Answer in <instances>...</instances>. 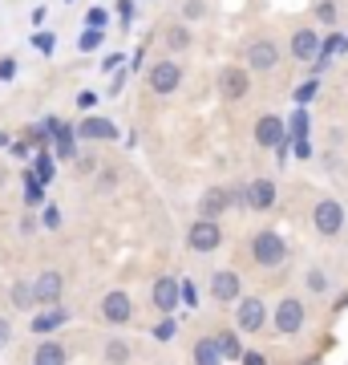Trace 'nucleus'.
<instances>
[{
	"instance_id": "nucleus-40",
	"label": "nucleus",
	"mask_w": 348,
	"mask_h": 365,
	"mask_svg": "<svg viewBox=\"0 0 348 365\" xmlns=\"http://www.w3.org/2000/svg\"><path fill=\"white\" fill-rule=\"evenodd\" d=\"M13 73H16V61L4 57V61H0V81H13Z\"/></svg>"
},
{
	"instance_id": "nucleus-8",
	"label": "nucleus",
	"mask_w": 348,
	"mask_h": 365,
	"mask_svg": "<svg viewBox=\"0 0 348 365\" xmlns=\"http://www.w3.org/2000/svg\"><path fill=\"white\" fill-rule=\"evenodd\" d=\"M247 66L255 69V73H268V69L280 66V49H275V41H251V45H247Z\"/></svg>"
},
{
	"instance_id": "nucleus-36",
	"label": "nucleus",
	"mask_w": 348,
	"mask_h": 365,
	"mask_svg": "<svg viewBox=\"0 0 348 365\" xmlns=\"http://www.w3.org/2000/svg\"><path fill=\"white\" fill-rule=\"evenodd\" d=\"M117 16H122V25L134 21V0H117Z\"/></svg>"
},
{
	"instance_id": "nucleus-19",
	"label": "nucleus",
	"mask_w": 348,
	"mask_h": 365,
	"mask_svg": "<svg viewBox=\"0 0 348 365\" xmlns=\"http://www.w3.org/2000/svg\"><path fill=\"white\" fill-rule=\"evenodd\" d=\"M65 321H69V313H65L61 304H57V309H49V313L33 317V333H41V337H45V333H53V329H61Z\"/></svg>"
},
{
	"instance_id": "nucleus-26",
	"label": "nucleus",
	"mask_w": 348,
	"mask_h": 365,
	"mask_svg": "<svg viewBox=\"0 0 348 365\" xmlns=\"http://www.w3.org/2000/svg\"><path fill=\"white\" fill-rule=\"evenodd\" d=\"M33 300H37V292L28 284H13V304L16 309H33Z\"/></svg>"
},
{
	"instance_id": "nucleus-24",
	"label": "nucleus",
	"mask_w": 348,
	"mask_h": 365,
	"mask_svg": "<svg viewBox=\"0 0 348 365\" xmlns=\"http://www.w3.org/2000/svg\"><path fill=\"white\" fill-rule=\"evenodd\" d=\"M65 361V349L57 345V341H45L37 349V365H61Z\"/></svg>"
},
{
	"instance_id": "nucleus-23",
	"label": "nucleus",
	"mask_w": 348,
	"mask_h": 365,
	"mask_svg": "<svg viewBox=\"0 0 348 365\" xmlns=\"http://www.w3.org/2000/svg\"><path fill=\"white\" fill-rule=\"evenodd\" d=\"M25 199H28V207H41V203H45V182H41L33 170L25 175Z\"/></svg>"
},
{
	"instance_id": "nucleus-21",
	"label": "nucleus",
	"mask_w": 348,
	"mask_h": 365,
	"mask_svg": "<svg viewBox=\"0 0 348 365\" xmlns=\"http://www.w3.org/2000/svg\"><path fill=\"white\" fill-rule=\"evenodd\" d=\"M288 143H308V110L300 106L292 122H288Z\"/></svg>"
},
{
	"instance_id": "nucleus-42",
	"label": "nucleus",
	"mask_w": 348,
	"mask_h": 365,
	"mask_svg": "<svg viewBox=\"0 0 348 365\" xmlns=\"http://www.w3.org/2000/svg\"><path fill=\"white\" fill-rule=\"evenodd\" d=\"M78 106H81V110H90V106H97V93H93V90H81V93H78Z\"/></svg>"
},
{
	"instance_id": "nucleus-16",
	"label": "nucleus",
	"mask_w": 348,
	"mask_h": 365,
	"mask_svg": "<svg viewBox=\"0 0 348 365\" xmlns=\"http://www.w3.org/2000/svg\"><path fill=\"white\" fill-rule=\"evenodd\" d=\"M247 207L251 211H271L275 207V182L271 179H255L247 187Z\"/></svg>"
},
{
	"instance_id": "nucleus-45",
	"label": "nucleus",
	"mask_w": 348,
	"mask_h": 365,
	"mask_svg": "<svg viewBox=\"0 0 348 365\" xmlns=\"http://www.w3.org/2000/svg\"><path fill=\"white\" fill-rule=\"evenodd\" d=\"M0 187H4V170H0Z\"/></svg>"
},
{
	"instance_id": "nucleus-28",
	"label": "nucleus",
	"mask_w": 348,
	"mask_h": 365,
	"mask_svg": "<svg viewBox=\"0 0 348 365\" xmlns=\"http://www.w3.org/2000/svg\"><path fill=\"white\" fill-rule=\"evenodd\" d=\"M167 41H170V49H191V33L186 29H170Z\"/></svg>"
},
{
	"instance_id": "nucleus-32",
	"label": "nucleus",
	"mask_w": 348,
	"mask_h": 365,
	"mask_svg": "<svg viewBox=\"0 0 348 365\" xmlns=\"http://www.w3.org/2000/svg\"><path fill=\"white\" fill-rule=\"evenodd\" d=\"M105 357H110V361H126L130 349L122 345V341H110V345H105Z\"/></svg>"
},
{
	"instance_id": "nucleus-4",
	"label": "nucleus",
	"mask_w": 348,
	"mask_h": 365,
	"mask_svg": "<svg viewBox=\"0 0 348 365\" xmlns=\"http://www.w3.org/2000/svg\"><path fill=\"white\" fill-rule=\"evenodd\" d=\"M312 223H316L320 235H340V227H344V207L336 199H320L316 211H312Z\"/></svg>"
},
{
	"instance_id": "nucleus-29",
	"label": "nucleus",
	"mask_w": 348,
	"mask_h": 365,
	"mask_svg": "<svg viewBox=\"0 0 348 365\" xmlns=\"http://www.w3.org/2000/svg\"><path fill=\"white\" fill-rule=\"evenodd\" d=\"M316 16H320L324 25H336V16H340V13H336L332 0H320V4H316Z\"/></svg>"
},
{
	"instance_id": "nucleus-37",
	"label": "nucleus",
	"mask_w": 348,
	"mask_h": 365,
	"mask_svg": "<svg viewBox=\"0 0 348 365\" xmlns=\"http://www.w3.org/2000/svg\"><path fill=\"white\" fill-rule=\"evenodd\" d=\"M85 25H93V29H105V9H90V13H85Z\"/></svg>"
},
{
	"instance_id": "nucleus-43",
	"label": "nucleus",
	"mask_w": 348,
	"mask_h": 365,
	"mask_svg": "<svg viewBox=\"0 0 348 365\" xmlns=\"http://www.w3.org/2000/svg\"><path fill=\"white\" fill-rule=\"evenodd\" d=\"M9 337H13V325H9V321H4V317H0V349H4V345H9Z\"/></svg>"
},
{
	"instance_id": "nucleus-39",
	"label": "nucleus",
	"mask_w": 348,
	"mask_h": 365,
	"mask_svg": "<svg viewBox=\"0 0 348 365\" xmlns=\"http://www.w3.org/2000/svg\"><path fill=\"white\" fill-rule=\"evenodd\" d=\"M154 337L158 341H174V321H162V325L154 329Z\"/></svg>"
},
{
	"instance_id": "nucleus-2",
	"label": "nucleus",
	"mask_w": 348,
	"mask_h": 365,
	"mask_svg": "<svg viewBox=\"0 0 348 365\" xmlns=\"http://www.w3.org/2000/svg\"><path fill=\"white\" fill-rule=\"evenodd\" d=\"M231 203H247V191H235V187H211V191H203V199H199V215H203V220H219Z\"/></svg>"
},
{
	"instance_id": "nucleus-25",
	"label": "nucleus",
	"mask_w": 348,
	"mask_h": 365,
	"mask_svg": "<svg viewBox=\"0 0 348 365\" xmlns=\"http://www.w3.org/2000/svg\"><path fill=\"white\" fill-rule=\"evenodd\" d=\"M33 175H37L41 182H53V175H57V163H53V155H45V150H41L37 163H33Z\"/></svg>"
},
{
	"instance_id": "nucleus-38",
	"label": "nucleus",
	"mask_w": 348,
	"mask_h": 365,
	"mask_svg": "<svg viewBox=\"0 0 348 365\" xmlns=\"http://www.w3.org/2000/svg\"><path fill=\"white\" fill-rule=\"evenodd\" d=\"M45 227H49V232L61 227V211H57V207H45Z\"/></svg>"
},
{
	"instance_id": "nucleus-11",
	"label": "nucleus",
	"mask_w": 348,
	"mask_h": 365,
	"mask_svg": "<svg viewBox=\"0 0 348 365\" xmlns=\"http://www.w3.org/2000/svg\"><path fill=\"white\" fill-rule=\"evenodd\" d=\"M247 90H251V78H247V69L227 66V69L219 73V93L227 98V102H235V98H243Z\"/></svg>"
},
{
	"instance_id": "nucleus-44",
	"label": "nucleus",
	"mask_w": 348,
	"mask_h": 365,
	"mask_svg": "<svg viewBox=\"0 0 348 365\" xmlns=\"http://www.w3.org/2000/svg\"><path fill=\"white\" fill-rule=\"evenodd\" d=\"M292 146H296L300 158H312V143H292Z\"/></svg>"
},
{
	"instance_id": "nucleus-10",
	"label": "nucleus",
	"mask_w": 348,
	"mask_h": 365,
	"mask_svg": "<svg viewBox=\"0 0 348 365\" xmlns=\"http://www.w3.org/2000/svg\"><path fill=\"white\" fill-rule=\"evenodd\" d=\"M211 297L219 300V304H231V300H239V272H231V268H219V272L211 276Z\"/></svg>"
},
{
	"instance_id": "nucleus-30",
	"label": "nucleus",
	"mask_w": 348,
	"mask_h": 365,
	"mask_svg": "<svg viewBox=\"0 0 348 365\" xmlns=\"http://www.w3.org/2000/svg\"><path fill=\"white\" fill-rule=\"evenodd\" d=\"M316 90H320V81H316V78H312V81H304V86L296 90V102H300V106H304V102H312V98H316Z\"/></svg>"
},
{
	"instance_id": "nucleus-13",
	"label": "nucleus",
	"mask_w": 348,
	"mask_h": 365,
	"mask_svg": "<svg viewBox=\"0 0 348 365\" xmlns=\"http://www.w3.org/2000/svg\"><path fill=\"white\" fill-rule=\"evenodd\" d=\"M78 138H85V143H114L117 126L110 122V118H85V122L78 126Z\"/></svg>"
},
{
	"instance_id": "nucleus-3",
	"label": "nucleus",
	"mask_w": 348,
	"mask_h": 365,
	"mask_svg": "<svg viewBox=\"0 0 348 365\" xmlns=\"http://www.w3.org/2000/svg\"><path fill=\"white\" fill-rule=\"evenodd\" d=\"M300 329H304V300L284 297L280 304H275V333L292 337V333H300Z\"/></svg>"
},
{
	"instance_id": "nucleus-12",
	"label": "nucleus",
	"mask_w": 348,
	"mask_h": 365,
	"mask_svg": "<svg viewBox=\"0 0 348 365\" xmlns=\"http://www.w3.org/2000/svg\"><path fill=\"white\" fill-rule=\"evenodd\" d=\"M102 317L110 325H126L130 317H134V304H130V292H110L102 300Z\"/></svg>"
},
{
	"instance_id": "nucleus-34",
	"label": "nucleus",
	"mask_w": 348,
	"mask_h": 365,
	"mask_svg": "<svg viewBox=\"0 0 348 365\" xmlns=\"http://www.w3.org/2000/svg\"><path fill=\"white\" fill-rule=\"evenodd\" d=\"M28 45H37L41 53H53V45H57V41H53L49 33H33V41H28Z\"/></svg>"
},
{
	"instance_id": "nucleus-17",
	"label": "nucleus",
	"mask_w": 348,
	"mask_h": 365,
	"mask_svg": "<svg viewBox=\"0 0 348 365\" xmlns=\"http://www.w3.org/2000/svg\"><path fill=\"white\" fill-rule=\"evenodd\" d=\"M292 57L296 61H316L320 57V37L312 29H300L296 37H292Z\"/></svg>"
},
{
	"instance_id": "nucleus-6",
	"label": "nucleus",
	"mask_w": 348,
	"mask_h": 365,
	"mask_svg": "<svg viewBox=\"0 0 348 365\" xmlns=\"http://www.w3.org/2000/svg\"><path fill=\"white\" fill-rule=\"evenodd\" d=\"M235 321H239V329H243V333H259V329H263V321H268L263 300H259V297H243L239 304H235Z\"/></svg>"
},
{
	"instance_id": "nucleus-15",
	"label": "nucleus",
	"mask_w": 348,
	"mask_h": 365,
	"mask_svg": "<svg viewBox=\"0 0 348 365\" xmlns=\"http://www.w3.org/2000/svg\"><path fill=\"white\" fill-rule=\"evenodd\" d=\"M284 138H288V126H284L275 114H263V118L255 122V143H259V146H280Z\"/></svg>"
},
{
	"instance_id": "nucleus-18",
	"label": "nucleus",
	"mask_w": 348,
	"mask_h": 365,
	"mask_svg": "<svg viewBox=\"0 0 348 365\" xmlns=\"http://www.w3.org/2000/svg\"><path fill=\"white\" fill-rule=\"evenodd\" d=\"M33 292H37L41 304H53V300L61 297V272H41L37 284H33Z\"/></svg>"
},
{
	"instance_id": "nucleus-31",
	"label": "nucleus",
	"mask_w": 348,
	"mask_h": 365,
	"mask_svg": "<svg viewBox=\"0 0 348 365\" xmlns=\"http://www.w3.org/2000/svg\"><path fill=\"white\" fill-rule=\"evenodd\" d=\"M179 292H182V304H191V309L199 304V288H194V280H182Z\"/></svg>"
},
{
	"instance_id": "nucleus-20",
	"label": "nucleus",
	"mask_w": 348,
	"mask_h": 365,
	"mask_svg": "<svg viewBox=\"0 0 348 365\" xmlns=\"http://www.w3.org/2000/svg\"><path fill=\"white\" fill-rule=\"evenodd\" d=\"M194 361L199 365H219L223 361V349H219V337H203L194 345Z\"/></svg>"
},
{
	"instance_id": "nucleus-22",
	"label": "nucleus",
	"mask_w": 348,
	"mask_h": 365,
	"mask_svg": "<svg viewBox=\"0 0 348 365\" xmlns=\"http://www.w3.org/2000/svg\"><path fill=\"white\" fill-rule=\"evenodd\" d=\"M219 349H223V361H243V345L235 333H219Z\"/></svg>"
},
{
	"instance_id": "nucleus-35",
	"label": "nucleus",
	"mask_w": 348,
	"mask_h": 365,
	"mask_svg": "<svg viewBox=\"0 0 348 365\" xmlns=\"http://www.w3.org/2000/svg\"><path fill=\"white\" fill-rule=\"evenodd\" d=\"M182 16H186V21L203 16V0H186V4H182Z\"/></svg>"
},
{
	"instance_id": "nucleus-7",
	"label": "nucleus",
	"mask_w": 348,
	"mask_h": 365,
	"mask_svg": "<svg viewBox=\"0 0 348 365\" xmlns=\"http://www.w3.org/2000/svg\"><path fill=\"white\" fill-rule=\"evenodd\" d=\"M146 81H150V90L154 93H174L179 90V81H182V69L174 66V61H158V66H150Z\"/></svg>"
},
{
	"instance_id": "nucleus-46",
	"label": "nucleus",
	"mask_w": 348,
	"mask_h": 365,
	"mask_svg": "<svg viewBox=\"0 0 348 365\" xmlns=\"http://www.w3.org/2000/svg\"><path fill=\"white\" fill-rule=\"evenodd\" d=\"M4 143H9V138H4V134H0V146H4Z\"/></svg>"
},
{
	"instance_id": "nucleus-1",
	"label": "nucleus",
	"mask_w": 348,
	"mask_h": 365,
	"mask_svg": "<svg viewBox=\"0 0 348 365\" xmlns=\"http://www.w3.org/2000/svg\"><path fill=\"white\" fill-rule=\"evenodd\" d=\"M251 256L263 268H280L288 260V240L280 232H255L251 235Z\"/></svg>"
},
{
	"instance_id": "nucleus-27",
	"label": "nucleus",
	"mask_w": 348,
	"mask_h": 365,
	"mask_svg": "<svg viewBox=\"0 0 348 365\" xmlns=\"http://www.w3.org/2000/svg\"><path fill=\"white\" fill-rule=\"evenodd\" d=\"M102 37H105V33H102V29H85V33H81V41H78V49H85V53H90V49H97V45H102Z\"/></svg>"
},
{
	"instance_id": "nucleus-41",
	"label": "nucleus",
	"mask_w": 348,
	"mask_h": 365,
	"mask_svg": "<svg viewBox=\"0 0 348 365\" xmlns=\"http://www.w3.org/2000/svg\"><path fill=\"white\" fill-rule=\"evenodd\" d=\"M93 167H97V158H93V155H78V170H81V175H93Z\"/></svg>"
},
{
	"instance_id": "nucleus-5",
	"label": "nucleus",
	"mask_w": 348,
	"mask_h": 365,
	"mask_svg": "<svg viewBox=\"0 0 348 365\" xmlns=\"http://www.w3.org/2000/svg\"><path fill=\"white\" fill-rule=\"evenodd\" d=\"M186 244H191V252H215L223 244V227L215 220H199V223H191Z\"/></svg>"
},
{
	"instance_id": "nucleus-9",
	"label": "nucleus",
	"mask_w": 348,
	"mask_h": 365,
	"mask_svg": "<svg viewBox=\"0 0 348 365\" xmlns=\"http://www.w3.org/2000/svg\"><path fill=\"white\" fill-rule=\"evenodd\" d=\"M49 122H53V155L61 158V163L78 158V130L65 126V122H57V118H49Z\"/></svg>"
},
{
	"instance_id": "nucleus-14",
	"label": "nucleus",
	"mask_w": 348,
	"mask_h": 365,
	"mask_svg": "<svg viewBox=\"0 0 348 365\" xmlns=\"http://www.w3.org/2000/svg\"><path fill=\"white\" fill-rule=\"evenodd\" d=\"M179 304H182L179 280H174V276H162V280L154 284V309H158V313H174Z\"/></svg>"
},
{
	"instance_id": "nucleus-33",
	"label": "nucleus",
	"mask_w": 348,
	"mask_h": 365,
	"mask_svg": "<svg viewBox=\"0 0 348 365\" xmlns=\"http://www.w3.org/2000/svg\"><path fill=\"white\" fill-rule=\"evenodd\" d=\"M308 288H312V292H324V288H328V276H324L320 268H312V272H308Z\"/></svg>"
}]
</instances>
